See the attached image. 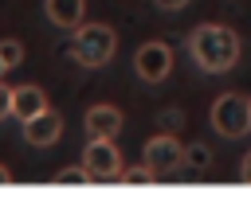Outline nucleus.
<instances>
[{
    "mask_svg": "<svg viewBox=\"0 0 251 207\" xmlns=\"http://www.w3.org/2000/svg\"><path fill=\"white\" fill-rule=\"evenodd\" d=\"M188 55L208 74H227L239 62V35L227 23H200L188 31Z\"/></svg>",
    "mask_w": 251,
    "mask_h": 207,
    "instance_id": "obj_1",
    "label": "nucleus"
},
{
    "mask_svg": "<svg viewBox=\"0 0 251 207\" xmlns=\"http://www.w3.org/2000/svg\"><path fill=\"white\" fill-rule=\"evenodd\" d=\"M114 51H118V35H114L110 23H86L82 20L75 27V35H71V59L78 66H86V70L106 66L114 59Z\"/></svg>",
    "mask_w": 251,
    "mask_h": 207,
    "instance_id": "obj_2",
    "label": "nucleus"
},
{
    "mask_svg": "<svg viewBox=\"0 0 251 207\" xmlns=\"http://www.w3.org/2000/svg\"><path fill=\"white\" fill-rule=\"evenodd\" d=\"M208 121H212V129H216L220 137H227V141L243 137V133L251 129V98H243V94H220V98L212 102V109H208Z\"/></svg>",
    "mask_w": 251,
    "mask_h": 207,
    "instance_id": "obj_3",
    "label": "nucleus"
},
{
    "mask_svg": "<svg viewBox=\"0 0 251 207\" xmlns=\"http://www.w3.org/2000/svg\"><path fill=\"white\" fill-rule=\"evenodd\" d=\"M141 160L157 172V180L161 176H173V172H180L184 168V145L176 141V137H149L145 141V148H141Z\"/></svg>",
    "mask_w": 251,
    "mask_h": 207,
    "instance_id": "obj_4",
    "label": "nucleus"
},
{
    "mask_svg": "<svg viewBox=\"0 0 251 207\" xmlns=\"http://www.w3.org/2000/svg\"><path fill=\"white\" fill-rule=\"evenodd\" d=\"M82 168L90 172V180H118L122 176V152L114 141L106 137H90V145L82 148Z\"/></svg>",
    "mask_w": 251,
    "mask_h": 207,
    "instance_id": "obj_5",
    "label": "nucleus"
},
{
    "mask_svg": "<svg viewBox=\"0 0 251 207\" xmlns=\"http://www.w3.org/2000/svg\"><path fill=\"white\" fill-rule=\"evenodd\" d=\"M133 70H137V78H141V82H165V78H169V70H173V47H169V43H161V39L141 43V47H137V55H133Z\"/></svg>",
    "mask_w": 251,
    "mask_h": 207,
    "instance_id": "obj_6",
    "label": "nucleus"
},
{
    "mask_svg": "<svg viewBox=\"0 0 251 207\" xmlns=\"http://www.w3.org/2000/svg\"><path fill=\"white\" fill-rule=\"evenodd\" d=\"M59 137H63V117L55 109H43L31 121H24V141L35 145V148H51Z\"/></svg>",
    "mask_w": 251,
    "mask_h": 207,
    "instance_id": "obj_7",
    "label": "nucleus"
},
{
    "mask_svg": "<svg viewBox=\"0 0 251 207\" xmlns=\"http://www.w3.org/2000/svg\"><path fill=\"white\" fill-rule=\"evenodd\" d=\"M82 125H86V133H90V137H106V141H114V137L122 133L126 117H122V109H118V105H90V109H86V117H82Z\"/></svg>",
    "mask_w": 251,
    "mask_h": 207,
    "instance_id": "obj_8",
    "label": "nucleus"
},
{
    "mask_svg": "<svg viewBox=\"0 0 251 207\" xmlns=\"http://www.w3.org/2000/svg\"><path fill=\"white\" fill-rule=\"evenodd\" d=\"M43 109H51V102H47V94L39 90V86H12V117H20V121H31L35 113H43Z\"/></svg>",
    "mask_w": 251,
    "mask_h": 207,
    "instance_id": "obj_9",
    "label": "nucleus"
},
{
    "mask_svg": "<svg viewBox=\"0 0 251 207\" xmlns=\"http://www.w3.org/2000/svg\"><path fill=\"white\" fill-rule=\"evenodd\" d=\"M43 12L55 27H78L86 20V0H43Z\"/></svg>",
    "mask_w": 251,
    "mask_h": 207,
    "instance_id": "obj_10",
    "label": "nucleus"
},
{
    "mask_svg": "<svg viewBox=\"0 0 251 207\" xmlns=\"http://www.w3.org/2000/svg\"><path fill=\"white\" fill-rule=\"evenodd\" d=\"M212 164V152H208V145H188L184 148V168H192V172H204Z\"/></svg>",
    "mask_w": 251,
    "mask_h": 207,
    "instance_id": "obj_11",
    "label": "nucleus"
},
{
    "mask_svg": "<svg viewBox=\"0 0 251 207\" xmlns=\"http://www.w3.org/2000/svg\"><path fill=\"white\" fill-rule=\"evenodd\" d=\"M0 62H4L8 70H16V66L24 62V43H20V39H4V43H0Z\"/></svg>",
    "mask_w": 251,
    "mask_h": 207,
    "instance_id": "obj_12",
    "label": "nucleus"
},
{
    "mask_svg": "<svg viewBox=\"0 0 251 207\" xmlns=\"http://www.w3.org/2000/svg\"><path fill=\"white\" fill-rule=\"evenodd\" d=\"M118 180H122V184H157V172H153L149 164H137V168H122Z\"/></svg>",
    "mask_w": 251,
    "mask_h": 207,
    "instance_id": "obj_13",
    "label": "nucleus"
},
{
    "mask_svg": "<svg viewBox=\"0 0 251 207\" xmlns=\"http://www.w3.org/2000/svg\"><path fill=\"white\" fill-rule=\"evenodd\" d=\"M55 184L63 187V184H94V180L86 168H63V172H55Z\"/></svg>",
    "mask_w": 251,
    "mask_h": 207,
    "instance_id": "obj_14",
    "label": "nucleus"
},
{
    "mask_svg": "<svg viewBox=\"0 0 251 207\" xmlns=\"http://www.w3.org/2000/svg\"><path fill=\"white\" fill-rule=\"evenodd\" d=\"M4 117H12V86L0 82V121H4Z\"/></svg>",
    "mask_w": 251,
    "mask_h": 207,
    "instance_id": "obj_15",
    "label": "nucleus"
},
{
    "mask_svg": "<svg viewBox=\"0 0 251 207\" xmlns=\"http://www.w3.org/2000/svg\"><path fill=\"white\" fill-rule=\"evenodd\" d=\"M153 4H157L161 12H180V8H188L192 0H153Z\"/></svg>",
    "mask_w": 251,
    "mask_h": 207,
    "instance_id": "obj_16",
    "label": "nucleus"
},
{
    "mask_svg": "<svg viewBox=\"0 0 251 207\" xmlns=\"http://www.w3.org/2000/svg\"><path fill=\"white\" fill-rule=\"evenodd\" d=\"M239 180H243V184H251V152H247V156H243V164H239Z\"/></svg>",
    "mask_w": 251,
    "mask_h": 207,
    "instance_id": "obj_17",
    "label": "nucleus"
},
{
    "mask_svg": "<svg viewBox=\"0 0 251 207\" xmlns=\"http://www.w3.org/2000/svg\"><path fill=\"white\" fill-rule=\"evenodd\" d=\"M8 180H12V172H8L4 164H0V184H8Z\"/></svg>",
    "mask_w": 251,
    "mask_h": 207,
    "instance_id": "obj_18",
    "label": "nucleus"
},
{
    "mask_svg": "<svg viewBox=\"0 0 251 207\" xmlns=\"http://www.w3.org/2000/svg\"><path fill=\"white\" fill-rule=\"evenodd\" d=\"M4 74H8V66H4V62H0V78H4Z\"/></svg>",
    "mask_w": 251,
    "mask_h": 207,
    "instance_id": "obj_19",
    "label": "nucleus"
}]
</instances>
